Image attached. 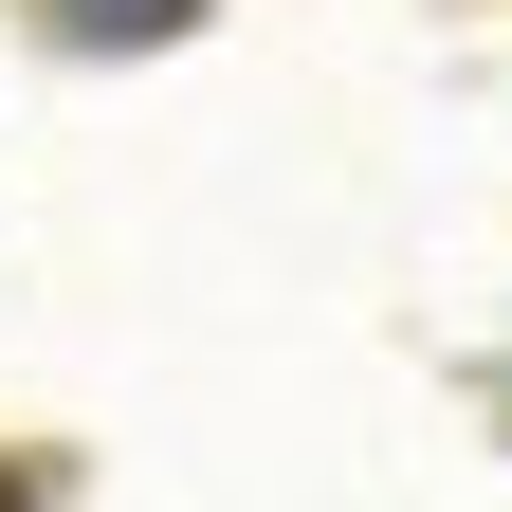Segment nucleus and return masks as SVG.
Instances as JSON below:
<instances>
[{"label":"nucleus","mask_w":512,"mask_h":512,"mask_svg":"<svg viewBox=\"0 0 512 512\" xmlns=\"http://www.w3.org/2000/svg\"><path fill=\"white\" fill-rule=\"evenodd\" d=\"M55 19H74V37H183L202 0H55Z\"/></svg>","instance_id":"1"},{"label":"nucleus","mask_w":512,"mask_h":512,"mask_svg":"<svg viewBox=\"0 0 512 512\" xmlns=\"http://www.w3.org/2000/svg\"><path fill=\"white\" fill-rule=\"evenodd\" d=\"M0 512H37V494H19V476H0Z\"/></svg>","instance_id":"2"}]
</instances>
